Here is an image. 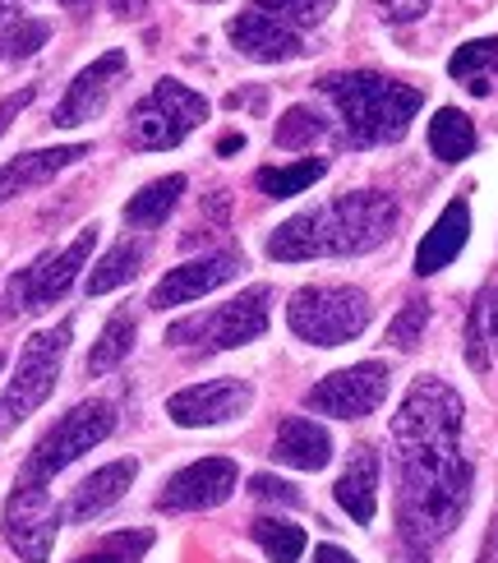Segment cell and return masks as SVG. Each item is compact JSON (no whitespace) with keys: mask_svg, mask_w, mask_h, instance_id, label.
Here are the masks:
<instances>
[{"mask_svg":"<svg viewBox=\"0 0 498 563\" xmlns=\"http://www.w3.org/2000/svg\"><path fill=\"white\" fill-rule=\"evenodd\" d=\"M462 397L434 374L416 379L392 416L401 485L397 522L416 554L443 541L466 518L476 466L462 453Z\"/></svg>","mask_w":498,"mask_h":563,"instance_id":"cell-1","label":"cell"},{"mask_svg":"<svg viewBox=\"0 0 498 563\" xmlns=\"http://www.w3.org/2000/svg\"><path fill=\"white\" fill-rule=\"evenodd\" d=\"M397 231V199L378 190H351L328 199L323 208L296 213L268 236V260L305 264L337 260V254H369Z\"/></svg>","mask_w":498,"mask_h":563,"instance_id":"cell-2","label":"cell"},{"mask_svg":"<svg viewBox=\"0 0 498 563\" xmlns=\"http://www.w3.org/2000/svg\"><path fill=\"white\" fill-rule=\"evenodd\" d=\"M319 92L342 111L346 125V144L355 148H374V144H397L411 130L416 111L424 107V92L374 75V69H342V75H323Z\"/></svg>","mask_w":498,"mask_h":563,"instance_id":"cell-3","label":"cell"},{"mask_svg":"<svg viewBox=\"0 0 498 563\" xmlns=\"http://www.w3.org/2000/svg\"><path fill=\"white\" fill-rule=\"evenodd\" d=\"M374 305L361 287H300L287 305V323L310 346H346L369 328Z\"/></svg>","mask_w":498,"mask_h":563,"instance_id":"cell-4","label":"cell"},{"mask_svg":"<svg viewBox=\"0 0 498 563\" xmlns=\"http://www.w3.org/2000/svg\"><path fill=\"white\" fill-rule=\"evenodd\" d=\"M111 430H115V407L107 397H88V402H79L69 416H60L56 426L37 439V449L29 453V462H23L19 481L46 485L52 476H60L69 462H79L84 453L98 449L102 439H111Z\"/></svg>","mask_w":498,"mask_h":563,"instance_id":"cell-5","label":"cell"},{"mask_svg":"<svg viewBox=\"0 0 498 563\" xmlns=\"http://www.w3.org/2000/svg\"><path fill=\"white\" fill-rule=\"evenodd\" d=\"M268 314H273V291L250 287L235 300L218 305V310L176 319L171 328H166V342L171 346H203V351H235V346H245L254 338H264Z\"/></svg>","mask_w":498,"mask_h":563,"instance_id":"cell-6","label":"cell"},{"mask_svg":"<svg viewBox=\"0 0 498 563\" xmlns=\"http://www.w3.org/2000/svg\"><path fill=\"white\" fill-rule=\"evenodd\" d=\"M69 333H75L69 323H56V328H42V333H33L29 342H23L19 369H14L5 397H0V434L23 426V420H29L46 402V397L56 393L60 361H65V351H69Z\"/></svg>","mask_w":498,"mask_h":563,"instance_id":"cell-7","label":"cell"},{"mask_svg":"<svg viewBox=\"0 0 498 563\" xmlns=\"http://www.w3.org/2000/svg\"><path fill=\"white\" fill-rule=\"evenodd\" d=\"M130 121H134L130 125L134 148L166 153V148L185 144V139L208 121V98H203V92H195V88L176 84V79H157V88L134 107Z\"/></svg>","mask_w":498,"mask_h":563,"instance_id":"cell-8","label":"cell"},{"mask_svg":"<svg viewBox=\"0 0 498 563\" xmlns=\"http://www.w3.org/2000/svg\"><path fill=\"white\" fill-rule=\"evenodd\" d=\"M92 245H98V227H84L65 250L42 254L33 268H23L14 277V287H10V314H37V310H52V305H60L69 296V287H75L79 268L88 264Z\"/></svg>","mask_w":498,"mask_h":563,"instance_id":"cell-9","label":"cell"},{"mask_svg":"<svg viewBox=\"0 0 498 563\" xmlns=\"http://www.w3.org/2000/svg\"><path fill=\"white\" fill-rule=\"evenodd\" d=\"M65 522V512L52 504L46 485H14V495L0 512V536L10 541V550L23 559V563H46L52 559V545H56V531Z\"/></svg>","mask_w":498,"mask_h":563,"instance_id":"cell-10","label":"cell"},{"mask_svg":"<svg viewBox=\"0 0 498 563\" xmlns=\"http://www.w3.org/2000/svg\"><path fill=\"white\" fill-rule=\"evenodd\" d=\"M388 384H392V374L384 361H361V365L319 379L310 393H305V407L319 411V416H337V420H365L384 407Z\"/></svg>","mask_w":498,"mask_h":563,"instance_id":"cell-11","label":"cell"},{"mask_svg":"<svg viewBox=\"0 0 498 563\" xmlns=\"http://www.w3.org/2000/svg\"><path fill=\"white\" fill-rule=\"evenodd\" d=\"M235 481H241V466L231 457H199L189 462L185 472H176L171 481L162 485L157 508L162 512H203V508H218L235 495Z\"/></svg>","mask_w":498,"mask_h":563,"instance_id":"cell-12","label":"cell"},{"mask_svg":"<svg viewBox=\"0 0 498 563\" xmlns=\"http://www.w3.org/2000/svg\"><path fill=\"white\" fill-rule=\"evenodd\" d=\"M254 402V388L245 379H212V384H195L166 397V416L185 430H208V426H231L241 420Z\"/></svg>","mask_w":498,"mask_h":563,"instance_id":"cell-13","label":"cell"},{"mask_svg":"<svg viewBox=\"0 0 498 563\" xmlns=\"http://www.w3.org/2000/svg\"><path fill=\"white\" fill-rule=\"evenodd\" d=\"M125 69H130L125 52H107V56H98L92 65H84L79 75H75V84L65 88V98H60V107H56V115H52V125L75 130V125L98 121L102 107L111 102V88L125 79Z\"/></svg>","mask_w":498,"mask_h":563,"instance_id":"cell-14","label":"cell"},{"mask_svg":"<svg viewBox=\"0 0 498 563\" xmlns=\"http://www.w3.org/2000/svg\"><path fill=\"white\" fill-rule=\"evenodd\" d=\"M241 268H245V260L235 250H218V254H203V260H195V264H180V268H171L166 273L157 287H153V310H176V305H189V300H199V296H208V291H218V287H226L231 277H241Z\"/></svg>","mask_w":498,"mask_h":563,"instance_id":"cell-15","label":"cell"},{"mask_svg":"<svg viewBox=\"0 0 498 563\" xmlns=\"http://www.w3.org/2000/svg\"><path fill=\"white\" fill-rule=\"evenodd\" d=\"M226 37H231V46H235L241 56L264 60V65H287V60L305 56V37L291 33L287 23H277V19L264 14V10L235 14V19L226 23Z\"/></svg>","mask_w":498,"mask_h":563,"instance_id":"cell-16","label":"cell"},{"mask_svg":"<svg viewBox=\"0 0 498 563\" xmlns=\"http://www.w3.org/2000/svg\"><path fill=\"white\" fill-rule=\"evenodd\" d=\"M139 476V462L134 457H121V462H107L102 472H92L75 495H69V504L60 508L65 512V522H92V518H102L107 508H115L125 495H130V485Z\"/></svg>","mask_w":498,"mask_h":563,"instance_id":"cell-17","label":"cell"},{"mask_svg":"<svg viewBox=\"0 0 498 563\" xmlns=\"http://www.w3.org/2000/svg\"><path fill=\"white\" fill-rule=\"evenodd\" d=\"M273 462L296 466V472H323L332 462V434L310 416H287L273 439Z\"/></svg>","mask_w":498,"mask_h":563,"instance_id":"cell-18","label":"cell"},{"mask_svg":"<svg viewBox=\"0 0 498 563\" xmlns=\"http://www.w3.org/2000/svg\"><path fill=\"white\" fill-rule=\"evenodd\" d=\"M79 157H88V144H65V148H42V153H23L0 167V203H10L14 195H29L37 185L56 180L65 167H75Z\"/></svg>","mask_w":498,"mask_h":563,"instance_id":"cell-19","label":"cell"},{"mask_svg":"<svg viewBox=\"0 0 498 563\" xmlns=\"http://www.w3.org/2000/svg\"><path fill=\"white\" fill-rule=\"evenodd\" d=\"M471 241V203L466 199H453L439 213V222L430 227V236L420 241V250H416V273L420 277H434V273H443L447 264L462 254V245Z\"/></svg>","mask_w":498,"mask_h":563,"instance_id":"cell-20","label":"cell"},{"mask_svg":"<svg viewBox=\"0 0 498 563\" xmlns=\"http://www.w3.org/2000/svg\"><path fill=\"white\" fill-rule=\"evenodd\" d=\"M332 495H337L342 512L351 522L369 527L374 512H378V453L374 449H355L346 472L337 476V485H332Z\"/></svg>","mask_w":498,"mask_h":563,"instance_id":"cell-21","label":"cell"},{"mask_svg":"<svg viewBox=\"0 0 498 563\" xmlns=\"http://www.w3.org/2000/svg\"><path fill=\"white\" fill-rule=\"evenodd\" d=\"M447 75L466 84L476 98H489L498 88V37H476V42L457 46L453 60H447Z\"/></svg>","mask_w":498,"mask_h":563,"instance_id":"cell-22","label":"cell"},{"mask_svg":"<svg viewBox=\"0 0 498 563\" xmlns=\"http://www.w3.org/2000/svg\"><path fill=\"white\" fill-rule=\"evenodd\" d=\"M180 195H185V176H162V180L144 185V190L125 203V222L139 227V231H153V227H162L166 218L176 213Z\"/></svg>","mask_w":498,"mask_h":563,"instance_id":"cell-23","label":"cell"},{"mask_svg":"<svg viewBox=\"0 0 498 563\" xmlns=\"http://www.w3.org/2000/svg\"><path fill=\"white\" fill-rule=\"evenodd\" d=\"M144 254H148L144 241H121V245H111V250L102 254V264H92L84 291H88V296H107V291H115V287H125V282L139 277V264H144Z\"/></svg>","mask_w":498,"mask_h":563,"instance_id":"cell-24","label":"cell"},{"mask_svg":"<svg viewBox=\"0 0 498 563\" xmlns=\"http://www.w3.org/2000/svg\"><path fill=\"white\" fill-rule=\"evenodd\" d=\"M430 148L439 162H466L471 153H476V125H471V115L457 111V107H443L434 111V121H430Z\"/></svg>","mask_w":498,"mask_h":563,"instance_id":"cell-25","label":"cell"},{"mask_svg":"<svg viewBox=\"0 0 498 563\" xmlns=\"http://www.w3.org/2000/svg\"><path fill=\"white\" fill-rule=\"evenodd\" d=\"M328 172V162L323 157H305V162H287V167H258L254 185H258V195H268V199H291V195H305L314 180H323Z\"/></svg>","mask_w":498,"mask_h":563,"instance_id":"cell-26","label":"cell"},{"mask_svg":"<svg viewBox=\"0 0 498 563\" xmlns=\"http://www.w3.org/2000/svg\"><path fill=\"white\" fill-rule=\"evenodd\" d=\"M250 536L258 541V550L268 554V563H300V554H305V527H296L287 518H254Z\"/></svg>","mask_w":498,"mask_h":563,"instance_id":"cell-27","label":"cell"},{"mask_svg":"<svg viewBox=\"0 0 498 563\" xmlns=\"http://www.w3.org/2000/svg\"><path fill=\"white\" fill-rule=\"evenodd\" d=\"M134 351V314L121 310V314H111V323L102 328V338L98 346H92V356H88V374L98 379V374H111L115 365H121L125 356Z\"/></svg>","mask_w":498,"mask_h":563,"instance_id":"cell-28","label":"cell"},{"mask_svg":"<svg viewBox=\"0 0 498 563\" xmlns=\"http://www.w3.org/2000/svg\"><path fill=\"white\" fill-rule=\"evenodd\" d=\"M323 134H328V115L314 107H287V115H281L277 130H273L277 148H310Z\"/></svg>","mask_w":498,"mask_h":563,"instance_id":"cell-29","label":"cell"},{"mask_svg":"<svg viewBox=\"0 0 498 563\" xmlns=\"http://www.w3.org/2000/svg\"><path fill=\"white\" fill-rule=\"evenodd\" d=\"M332 5H337V0H254V10L273 14L277 23H287V29L300 37H305V29H319V23L332 14Z\"/></svg>","mask_w":498,"mask_h":563,"instance_id":"cell-30","label":"cell"},{"mask_svg":"<svg viewBox=\"0 0 498 563\" xmlns=\"http://www.w3.org/2000/svg\"><path fill=\"white\" fill-rule=\"evenodd\" d=\"M46 37H52V23L46 19H14L5 33H0V60H23L46 46Z\"/></svg>","mask_w":498,"mask_h":563,"instance_id":"cell-31","label":"cell"},{"mask_svg":"<svg viewBox=\"0 0 498 563\" xmlns=\"http://www.w3.org/2000/svg\"><path fill=\"white\" fill-rule=\"evenodd\" d=\"M148 545H153L148 531H121V536H107L98 550H88L75 563H139V554H144Z\"/></svg>","mask_w":498,"mask_h":563,"instance_id":"cell-32","label":"cell"},{"mask_svg":"<svg viewBox=\"0 0 498 563\" xmlns=\"http://www.w3.org/2000/svg\"><path fill=\"white\" fill-rule=\"evenodd\" d=\"M424 323H430V305H424L420 296L407 300V305H401V314L392 319V328H388V346L411 351V346L424 338Z\"/></svg>","mask_w":498,"mask_h":563,"instance_id":"cell-33","label":"cell"},{"mask_svg":"<svg viewBox=\"0 0 498 563\" xmlns=\"http://www.w3.org/2000/svg\"><path fill=\"white\" fill-rule=\"evenodd\" d=\"M250 495L264 504H281V508H300V489L281 476H250Z\"/></svg>","mask_w":498,"mask_h":563,"instance_id":"cell-34","label":"cell"},{"mask_svg":"<svg viewBox=\"0 0 498 563\" xmlns=\"http://www.w3.org/2000/svg\"><path fill=\"white\" fill-rule=\"evenodd\" d=\"M369 5L384 23H416L424 10H430V0H369Z\"/></svg>","mask_w":498,"mask_h":563,"instance_id":"cell-35","label":"cell"},{"mask_svg":"<svg viewBox=\"0 0 498 563\" xmlns=\"http://www.w3.org/2000/svg\"><path fill=\"white\" fill-rule=\"evenodd\" d=\"M471 323H476L480 333H485V342H498V287L476 300V310H471Z\"/></svg>","mask_w":498,"mask_h":563,"instance_id":"cell-36","label":"cell"},{"mask_svg":"<svg viewBox=\"0 0 498 563\" xmlns=\"http://www.w3.org/2000/svg\"><path fill=\"white\" fill-rule=\"evenodd\" d=\"M33 98H37V88L29 84V88H19V92H10V98H5V102H0V134H5V130L14 125V115H19L23 107H29Z\"/></svg>","mask_w":498,"mask_h":563,"instance_id":"cell-37","label":"cell"},{"mask_svg":"<svg viewBox=\"0 0 498 563\" xmlns=\"http://www.w3.org/2000/svg\"><path fill=\"white\" fill-rule=\"evenodd\" d=\"M314 563H355V559H351L342 545H319V550H314Z\"/></svg>","mask_w":498,"mask_h":563,"instance_id":"cell-38","label":"cell"},{"mask_svg":"<svg viewBox=\"0 0 498 563\" xmlns=\"http://www.w3.org/2000/svg\"><path fill=\"white\" fill-rule=\"evenodd\" d=\"M139 10H144V0H111V14L115 19H134Z\"/></svg>","mask_w":498,"mask_h":563,"instance_id":"cell-39","label":"cell"},{"mask_svg":"<svg viewBox=\"0 0 498 563\" xmlns=\"http://www.w3.org/2000/svg\"><path fill=\"white\" fill-rule=\"evenodd\" d=\"M241 144H245V139H241V134H226V139H222V144H218V148H222V153H235V148H241Z\"/></svg>","mask_w":498,"mask_h":563,"instance_id":"cell-40","label":"cell"},{"mask_svg":"<svg viewBox=\"0 0 498 563\" xmlns=\"http://www.w3.org/2000/svg\"><path fill=\"white\" fill-rule=\"evenodd\" d=\"M56 5H65V10H88L92 0H56Z\"/></svg>","mask_w":498,"mask_h":563,"instance_id":"cell-41","label":"cell"},{"mask_svg":"<svg viewBox=\"0 0 498 563\" xmlns=\"http://www.w3.org/2000/svg\"><path fill=\"white\" fill-rule=\"evenodd\" d=\"M14 5H19V0H0V19H10V14H14Z\"/></svg>","mask_w":498,"mask_h":563,"instance_id":"cell-42","label":"cell"},{"mask_svg":"<svg viewBox=\"0 0 498 563\" xmlns=\"http://www.w3.org/2000/svg\"><path fill=\"white\" fill-rule=\"evenodd\" d=\"M0 365H5V351H0Z\"/></svg>","mask_w":498,"mask_h":563,"instance_id":"cell-43","label":"cell"},{"mask_svg":"<svg viewBox=\"0 0 498 563\" xmlns=\"http://www.w3.org/2000/svg\"><path fill=\"white\" fill-rule=\"evenodd\" d=\"M203 5H212V0H203Z\"/></svg>","mask_w":498,"mask_h":563,"instance_id":"cell-44","label":"cell"}]
</instances>
